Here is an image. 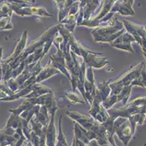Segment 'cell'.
Masks as SVG:
<instances>
[{
	"instance_id": "6da1fadb",
	"label": "cell",
	"mask_w": 146,
	"mask_h": 146,
	"mask_svg": "<svg viewBox=\"0 0 146 146\" xmlns=\"http://www.w3.org/2000/svg\"><path fill=\"white\" fill-rule=\"evenodd\" d=\"M101 26L92 32V34L94 37V41L97 42H109L111 43L117 37L121 35L126 29L123 23L119 22L117 18L110 20L100 24Z\"/></svg>"
},
{
	"instance_id": "7a4b0ae2",
	"label": "cell",
	"mask_w": 146,
	"mask_h": 146,
	"mask_svg": "<svg viewBox=\"0 0 146 146\" xmlns=\"http://www.w3.org/2000/svg\"><path fill=\"white\" fill-rule=\"evenodd\" d=\"M144 64L145 62H141L140 64L137 65L135 67H134L133 69L127 72L124 75L122 76L117 81H115L113 83L109 84V86L111 89L110 95L119 94L121 91L122 90L123 87L125 86V85H130L131 83L140 75Z\"/></svg>"
},
{
	"instance_id": "3957f363",
	"label": "cell",
	"mask_w": 146,
	"mask_h": 146,
	"mask_svg": "<svg viewBox=\"0 0 146 146\" xmlns=\"http://www.w3.org/2000/svg\"><path fill=\"white\" fill-rule=\"evenodd\" d=\"M116 132L119 138L123 141L124 144L127 145L130 139L132 138L133 132L129 120L126 118L119 117L115 119L113 126V134Z\"/></svg>"
},
{
	"instance_id": "277c9868",
	"label": "cell",
	"mask_w": 146,
	"mask_h": 146,
	"mask_svg": "<svg viewBox=\"0 0 146 146\" xmlns=\"http://www.w3.org/2000/svg\"><path fill=\"white\" fill-rule=\"evenodd\" d=\"M122 23L126 30L128 31L129 33L133 36L135 41L141 45L143 52L146 51V30L144 26L133 24L126 20Z\"/></svg>"
},
{
	"instance_id": "5b68a950",
	"label": "cell",
	"mask_w": 146,
	"mask_h": 146,
	"mask_svg": "<svg viewBox=\"0 0 146 146\" xmlns=\"http://www.w3.org/2000/svg\"><path fill=\"white\" fill-rule=\"evenodd\" d=\"M132 42H136L134 37L132 34H129V32H125L121 35L117 37L113 42H111V45L113 48L126 50V51H129L131 53H134L132 45H131Z\"/></svg>"
},
{
	"instance_id": "8992f818",
	"label": "cell",
	"mask_w": 146,
	"mask_h": 146,
	"mask_svg": "<svg viewBox=\"0 0 146 146\" xmlns=\"http://www.w3.org/2000/svg\"><path fill=\"white\" fill-rule=\"evenodd\" d=\"M66 115L69 116L71 118L76 120L82 126L87 129L89 132L92 131L97 126L99 125V124L95 122V120L93 118H90L87 117V116H83V115L80 114L78 112H75V111H66Z\"/></svg>"
},
{
	"instance_id": "52a82bcc",
	"label": "cell",
	"mask_w": 146,
	"mask_h": 146,
	"mask_svg": "<svg viewBox=\"0 0 146 146\" xmlns=\"http://www.w3.org/2000/svg\"><path fill=\"white\" fill-rule=\"evenodd\" d=\"M58 49V52L52 56H50V58L51 59V64L52 65L53 67L56 68L59 71L62 72L63 74L66 75L67 76L69 80H71V75L68 73L66 69V60H65L64 55H63V51L60 49L59 47H57Z\"/></svg>"
},
{
	"instance_id": "ba28073f",
	"label": "cell",
	"mask_w": 146,
	"mask_h": 146,
	"mask_svg": "<svg viewBox=\"0 0 146 146\" xmlns=\"http://www.w3.org/2000/svg\"><path fill=\"white\" fill-rule=\"evenodd\" d=\"M55 1L56 2L59 9L58 16H59V22L60 23L67 17L70 7L72 4L76 2V0H55Z\"/></svg>"
},
{
	"instance_id": "9c48e42d",
	"label": "cell",
	"mask_w": 146,
	"mask_h": 146,
	"mask_svg": "<svg viewBox=\"0 0 146 146\" xmlns=\"http://www.w3.org/2000/svg\"><path fill=\"white\" fill-rule=\"evenodd\" d=\"M55 113L51 114L50 122L47 128L46 137H47V146H55V142L56 139V131L55 127Z\"/></svg>"
},
{
	"instance_id": "30bf717a",
	"label": "cell",
	"mask_w": 146,
	"mask_h": 146,
	"mask_svg": "<svg viewBox=\"0 0 146 146\" xmlns=\"http://www.w3.org/2000/svg\"><path fill=\"white\" fill-rule=\"evenodd\" d=\"M58 72H59V70L57 69L56 68L53 67L51 64V61H50L48 64L46 65V67L44 68H42V69L40 71L39 75L36 76V83H39L42 80H45V79H47L48 77L57 74Z\"/></svg>"
},
{
	"instance_id": "8fae6325",
	"label": "cell",
	"mask_w": 146,
	"mask_h": 146,
	"mask_svg": "<svg viewBox=\"0 0 146 146\" xmlns=\"http://www.w3.org/2000/svg\"><path fill=\"white\" fill-rule=\"evenodd\" d=\"M52 89L47 88V87L40 85L39 83H34L33 85L32 92L27 96H25V98H37L42 95L52 93Z\"/></svg>"
},
{
	"instance_id": "7c38bea8",
	"label": "cell",
	"mask_w": 146,
	"mask_h": 146,
	"mask_svg": "<svg viewBox=\"0 0 146 146\" xmlns=\"http://www.w3.org/2000/svg\"><path fill=\"white\" fill-rule=\"evenodd\" d=\"M26 42H27V31L26 30L23 33L22 37H21V40H20L19 42H18V46L15 48V50L14 53L7 61H12V60H14L16 58H18V56L24 50L25 47L26 46Z\"/></svg>"
},
{
	"instance_id": "4fadbf2b",
	"label": "cell",
	"mask_w": 146,
	"mask_h": 146,
	"mask_svg": "<svg viewBox=\"0 0 146 146\" xmlns=\"http://www.w3.org/2000/svg\"><path fill=\"white\" fill-rule=\"evenodd\" d=\"M48 113L49 112L47 107L45 105H41L39 112L37 113V115H36L35 118H33L35 121L42 124L43 126H47L50 122Z\"/></svg>"
},
{
	"instance_id": "5bb4252c",
	"label": "cell",
	"mask_w": 146,
	"mask_h": 146,
	"mask_svg": "<svg viewBox=\"0 0 146 146\" xmlns=\"http://www.w3.org/2000/svg\"><path fill=\"white\" fill-rule=\"evenodd\" d=\"M130 85L133 86V85H140V86L144 87L146 88V64L145 63L144 64L140 72V75L135 79V80L131 83Z\"/></svg>"
},
{
	"instance_id": "9a60e30c",
	"label": "cell",
	"mask_w": 146,
	"mask_h": 146,
	"mask_svg": "<svg viewBox=\"0 0 146 146\" xmlns=\"http://www.w3.org/2000/svg\"><path fill=\"white\" fill-rule=\"evenodd\" d=\"M132 85H125L123 87L122 90L121 91L120 93L117 94L118 96V102H122L124 105L127 104V100L129 98V96L131 94V91H132Z\"/></svg>"
},
{
	"instance_id": "2e32d148",
	"label": "cell",
	"mask_w": 146,
	"mask_h": 146,
	"mask_svg": "<svg viewBox=\"0 0 146 146\" xmlns=\"http://www.w3.org/2000/svg\"><path fill=\"white\" fill-rule=\"evenodd\" d=\"M62 120V116H60L59 119V135L57 137L58 143H57V145L55 146H68L65 136L63 135V132H62V126H61V121L62 120Z\"/></svg>"
},
{
	"instance_id": "e0dca14e",
	"label": "cell",
	"mask_w": 146,
	"mask_h": 146,
	"mask_svg": "<svg viewBox=\"0 0 146 146\" xmlns=\"http://www.w3.org/2000/svg\"><path fill=\"white\" fill-rule=\"evenodd\" d=\"M66 95L68 100L72 103H84V101L82 99L79 94L76 93L75 92H66Z\"/></svg>"
}]
</instances>
